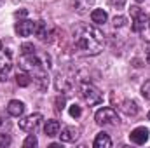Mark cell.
I'll use <instances>...</instances> for the list:
<instances>
[{
	"label": "cell",
	"mask_w": 150,
	"mask_h": 148,
	"mask_svg": "<svg viewBox=\"0 0 150 148\" xmlns=\"http://www.w3.org/2000/svg\"><path fill=\"white\" fill-rule=\"evenodd\" d=\"M126 23H127V19L124 16H115L113 18V26L115 28H122V26H126Z\"/></svg>",
	"instance_id": "obj_22"
},
{
	"label": "cell",
	"mask_w": 150,
	"mask_h": 148,
	"mask_svg": "<svg viewBox=\"0 0 150 148\" xmlns=\"http://www.w3.org/2000/svg\"><path fill=\"white\" fill-rule=\"evenodd\" d=\"M44 132H45V136H49V138L58 136V134H59V122L54 120V118L47 120V122H45V127H44Z\"/></svg>",
	"instance_id": "obj_13"
},
{
	"label": "cell",
	"mask_w": 150,
	"mask_h": 148,
	"mask_svg": "<svg viewBox=\"0 0 150 148\" xmlns=\"http://www.w3.org/2000/svg\"><path fill=\"white\" fill-rule=\"evenodd\" d=\"M0 51H2V42H0Z\"/></svg>",
	"instance_id": "obj_33"
},
{
	"label": "cell",
	"mask_w": 150,
	"mask_h": 148,
	"mask_svg": "<svg viewBox=\"0 0 150 148\" xmlns=\"http://www.w3.org/2000/svg\"><path fill=\"white\" fill-rule=\"evenodd\" d=\"M38 145V140H37V136L35 134H30L25 141H23V147L25 148H35Z\"/></svg>",
	"instance_id": "obj_21"
},
{
	"label": "cell",
	"mask_w": 150,
	"mask_h": 148,
	"mask_svg": "<svg viewBox=\"0 0 150 148\" xmlns=\"http://www.w3.org/2000/svg\"><path fill=\"white\" fill-rule=\"evenodd\" d=\"M149 120H150V111H149Z\"/></svg>",
	"instance_id": "obj_34"
},
{
	"label": "cell",
	"mask_w": 150,
	"mask_h": 148,
	"mask_svg": "<svg viewBox=\"0 0 150 148\" xmlns=\"http://www.w3.org/2000/svg\"><path fill=\"white\" fill-rule=\"evenodd\" d=\"M79 136H80L79 127H75V125H67V127L61 129L59 140H61L63 143H75V141L79 140Z\"/></svg>",
	"instance_id": "obj_7"
},
{
	"label": "cell",
	"mask_w": 150,
	"mask_h": 148,
	"mask_svg": "<svg viewBox=\"0 0 150 148\" xmlns=\"http://www.w3.org/2000/svg\"><path fill=\"white\" fill-rule=\"evenodd\" d=\"M11 136L9 134H0V148H5V147H9L11 145Z\"/></svg>",
	"instance_id": "obj_26"
},
{
	"label": "cell",
	"mask_w": 150,
	"mask_h": 148,
	"mask_svg": "<svg viewBox=\"0 0 150 148\" xmlns=\"http://www.w3.org/2000/svg\"><path fill=\"white\" fill-rule=\"evenodd\" d=\"M93 4H94V0H77V2H75V7H77V11H79L80 14H84L86 9H87L89 5H93Z\"/></svg>",
	"instance_id": "obj_20"
},
{
	"label": "cell",
	"mask_w": 150,
	"mask_h": 148,
	"mask_svg": "<svg viewBox=\"0 0 150 148\" xmlns=\"http://www.w3.org/2000/svg\"><path fill=\"white\" fill-rule=\"evenodd\" d=\"M120 110L124 111L127 117H134L136 113H138V105L133 101V99H126V101H122V105H120Z\"/></svg>",
	"instance_id": "obj_14"
},
{
	"label": "cell",
	"mask_w": 150,
	"mask_h": 148,
	"mask_svg": "<svg viewBox=\"0 0 150 148\" xmlns=\"http://www.w3.org/2000/svg\"><path fill=\"white\" fill-rule=\"evenodd\" d=\"M133 30L136 33H140L143 40L150 42V18L145 12H142L136 18H133Z\"/></svg>",
	"instance_id": "obj_3"
},
{
	"label": "cell",
	"mask_w": 150,
	"mask_h": 148,
	"mask_svg": "<svg viewBox=\"0 0 150 148\" xmlns=\"http://www.w3.org/2000/svg\"><path fill=\"white\" fill-rule=\"evenodd\" d=\"M21 52H23V54H33V52H35L33 44H28V42L23 44V45H21Z\"/></svg>",
	"instance_id": "obj_25"
},
{
	"label": "cell",
	"mask_w": 150,
	"mask_h": 148,
	"mask_svg": "<svg viewBox=\"0 0 150 148\" xmlns=\"http://www.w3.org/2000/svg\"><path fill=\"white\" fill-rule=\"evenodd\" d=\"M54 85H56V89L59 91V92H67V91H70V87H72V84H70V80L65 77V75H56V80H54Z\"/></svg>",
	"instance_id": "obj_16"
},
{
	"label": "cell",
	"mask_w": 150,
	"mask_h": 148,
	"mask_svg": "<svg viewBox=\"0 0 150 148\" xmlns=\"http://www.w3.org/2000/svg\"><path fill=\"white\" fill-rule=\"evenodd\" d=\"M14 28H16V33L19 37H30L35 32V23L30 19H23V21H18Z\"/></svg>",
	"instance_id": "obj_8"
},
{
	"label": "cell",
	"mask_w": 150,
	"mask_h": 148,
	"mask_svg": "<svg viewBox=\"0 0 150 148\" xmlns=\"http://www.w3.org/2000/svg\"><path fill=\"white\" fill-rule=\"evenodd\" d=\"M2 2H4V0H0V4H2Z\"/></svg>",
	"instance_id": "obj_35"
},
{
	"label": "cell",
	"mask_w": 150,
	"mask_h": 148,
	"mask_svg": "<svg viewBox=\"0 0 150 148\" xmlns=\"http://www.w3.org/2000/svg\"><path fill=\"white\" fill-rule=\"evenodd\" d=\"M94 148H110L112 147V140L107 132H98L96 138H94V143H93Z\"/></svg>",
	"instance_id": "obj_12"
},
{
	"label": "cell",
	"mask_w": 150,
	"mask_h": 148,
	"mask_svg": "<svg viewBox=\"0 0 150 148\" xmlns=\"http://www.w3.org/2000/svg\"><path fill=\"white\" fill-rule=\"evenodd\" d=\"M21 66L25 70H28V72H37L40 68H44L45 65L38 59L35 56V52H33V54H23L21 56Z\"/></svg>",
	"instance_id": "obj_6"
},
{
	"label": "cell",
	"mask_w": 150,
	"mask_h": 148,
	"mask_svg": "<svg viewBox=\"0 0 150 148\" xmlns=\"http://www.w3.org/2000/svg\"><path fill=\"white\" fill-rule=\"evenodd\" d=\"M16 84L19 87H28L32 84V77L26 73V72H18V75H16Z\"/></svg>",
	"instance_id": "obj_18"
},
{
	"label": "cell",
	"mask_w": 150,
	"mask_h": 148,
	"mask_svg": "<svg viewBox=\"0 0 150 148\" xmlns=\"http://www.w3.org/2000/svg\"><path fill=\"white\" fill-rule=\"evenodd\" d=\"M70 115H72V117H74V118H77V117H80V115H82V110H80V106H79V105H70Z\"/></svg>",
	"instance_id": "obj_23"
},
{
	"label": "cell",
	"mask_w": 150,
	"mask_h": 148,
	"mask_svg": "<svg viewBox=\"0 0 150 148\" xmlns=\"http://www.w3.org/2000/svg\"><path fill=\"white\" fill-rule=\"evenodd\" d=\"M91 19H93V23H96V25H103V23H107L108 14H107V11H103V9H94V11L91 12Z\"/></svg>",
	"instance_id": "obj_17"
},
{
	"label": "cell",
	"mask_w": 150,
	"mask_h": 148,
	"mask_svg": "<svg viewBox=\"0 0 150 148\" xmlns=\"http://www.w3.org/2000/svg\"><path fill=\"white\" fill-rule=\"evenodd\" d=\"M42 113H32V115H28V117H25V118H21L19 120V129L21 131H26V132H32V131H35L38 127V124L42 122Z\"/></svg>",
	"instance_id": "obj_5"
},
{
	"label": "cell",
	"mask_w": 150,
	"mask_h": 148,
	"mask_svg": "<svg viewBox=\"0 0 150 148\" xmlns=\"http://www.w3.org/2000/svg\"><path fill=\"white\" fill-rule=\"evenodd\" d=\"M110 4H112L115 9H122L126 5V0H110Z\"/></svg>",
	"instance_id": "obj_27"
},
{
	"label": "cell",
	"mask_w": 150,
	"mask_h": 148,
	"mask_svg": "<svg viewBox=\"0 0 150 148\" xmlns=\"http://www.w3.org/2000/svg\"><path fill=\"white\" fill-rule=\"evenodd\" d=\"M142 96L145 99H150V80H147L143 85H142Z\"/></svg>",
	"instance_id": "obj_24"
},
{
	"label": "cell",
	"mask_w": 150,
	"mask_h": 148,
	"mask_svg": "<svg viewBox=\"0 0 150 148\" xmlns=\"http://www.w3.org/2000/svg\"><path fill=\"white\" fill-rule=\"evenodd\" d=\"M134 2H145V0H134Z\"/></svg>",
	"instance_id": "obj_32"
},
{
	"label": "cell",
	"mask_w": 150,
	"mask_h": 148,
	"mask_svg": "<svg viewBox=\"0 0 150 148\" xmlns=\"http://www.w3.org/2000/svg\"><path fill=\"white\" fill-rule=\"evenodd\" d=\"M11 68H12L11 51H7V52H0V73H7Z\"/></svg>",
	"instance_id": "obj_15"
},
{
	"label": "cell",
	"mask_w": 150,
	"mask_h": 148,
	"mask_svg": "<svg viewBox=\"0 0 150 148\" xmlns=\"http://www.w3.org/2000/svg\"><path fill=\"white\" fill-rule=\"evenodd\" d=\"M26 14H28V11H26V9H21V11H16L14 16H16V18H25Z\"/></svg>",
	"instance_id": "obj_29"
},
{
	"label": "cell",
	"mask_w": 150,
	"mask_h": 148,
	"mask_svg": "<svg viewBox=\"0 0 150 148\" xmlns=\"http://www.w3.org/2000/svg\"><path fill=\"white\" fill-rule=\"evenodd\" d=\"M56 105H58V106H56L58 110H63V105H65V99H63V98H61V99L58 98V99H56Z\"/></svg>",
	"instance_id": "obj_30"
},
{
	"label": "cell",
	"mask_w": 150,
	"mask_h": 148,
	"mask_svg": "<svg viewBox=\"0 0 150 148\" xmlns=\"http://www.w3.org/2000/svg\"><path fill=\"white\" fill-rule=\"evenodd\" d=\"M74 44L75 47L86 54V56H94L101 51L103 45V33L89 25H79L74 30Z\"/></svg>",
	"instance_id": "obj_1"
},
{
	"label": "cell",
	"mask_w": 150,
	"mask_h": 148,
	"mask_svg": "<svg viewBox=\"0 0 150 148\" xmlns=\"http://www.w3.org/2000/svg\"><path fill=\"white\" fill-rule=\"evenodd\" d=\"M33 82H35V85H37L38 91H45V89H47V84H49V80H47V72H45L44 68L33 72Z\"/></svg>",
	"instance_id": "obj_10"
},
{
	"label": "cell",
	"mask_w": 150,
	"mask_h": 148,
	"mask_svg": "<svg viewBox=\"0 0 150 148\" xmlns=\"http://www.w3.org/2000/svg\"><path fill=\"white\" fill-rule=\"evenodd\" d=\"M147 63H149V65H150V56H149V59H147Z\"/></svg>",
	"instance_id": "obj_31"
},
{
	"label": "cell",
	"mask_w": 150,
	"mask_h": 148,
	"mask_svg": "<svg viewBox=\"0 0 150 148\" xmlns=\"http://www.w3.org/2000/svg\"><path fill=\"white\" fill-rule=\"evenodd\" d=\"M80 96L84 98V101L87 105H98L103 101V94L98 87H94L93 84H82L80 85Z\"/></svg>",
	"instance_id": "obj_2"
},
{
	"label": "cell",
	"mask_w": 150,
	"mask_h": 148,
	"mask_svg": "<svg viewBox=\"0 0 150 148\" xmlns=\"http://www.w3.org/2000/svg\"><path fill=\"white\" fill-rule=\"evenodd\" d=\"M129 140L134 145H145L149 141V129L147 127H136V129H133L131 134H129Z\"/></svg>",
	"instance_id": "obj_9"
},
{
	"label": "cell",
	"mask_w": 150,
	"mask_h": 148,
	"mask_svg": "<svg viewBox=\"0 0 150 148\" xmlns=\"http://www.w3.org/2000/svg\"><path fill=\"white\" fill-rule=\"evenodd\" d=\"M94 120H96V124L105 125V124H113V122H117L119 118H117V111L113 110V108H110V106H103L101 110L96 111Z\"/></svg>",
	"instance_id": "obj_4"
},
{
	"label": "cell",
	"mask_w": 150,
	"mask_h": 148,
	"mask_svg": "<svg viewBox=\"0 0 150 148\" xmlns=\"http://www.w3.org/2000/svg\"><path fill=\"white\" fill-rule=\"evenodd\" d=\"M33 33H35L40 40H45V37H47V26H45L44 21H37V23H35V32H33Z\"/></svg>",
	"instance_id": "obj_19"
},
{
	"label": "cell",
	"mask_w": 150,
	"mask_h": 148,
	"mask_svg": "<svg viewBox=\"0 0 150 148\" xmlns=\"http://www.w3.org/2000/svg\"><path fill=\"white\" fill-rule=\"evenodd\" d=\"M129 12H131V16H133V18H136V16H138V14H142L143 11H142V9H140L138 5H133V7L129 9Z\"/></svg>",
	"instance_id": "obj_28"
},
{
	"label": "cell",
	"mask_w": 150,
	"mask_h": 148,
	"mask_svg": "<svg viewBox=\"0 0 150 148\" xmlns=\"http://www.w3.org/2000/svg\"><path fill=\"white\" fill-rule=\"evenodd\" d=\"M23 111H25V105H23L19 99L9 101V105H7V113H9L11 117H21Z\"/></svg>",
	"instance_id": "obj_11"
}]
</instances>
